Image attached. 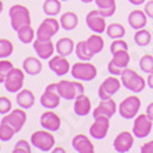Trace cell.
<instances>
[{
  "label": "cell",
  "instance_id": "cell-7",
  "mask_svg": "<svg viewBox=\"0 0 153 153\" xmlns=\"http://www.w3.org/2000/svg\"><path fill=\"white\" fill-rule=\"evenodd\" d=\"M139 109H141V100L137 95H130L120 102L119 105V114L123 119H135L138 114Z\"/></svg>",
  "mask_w": 153,
  "mask_h": 153
},
{
  "label": "cell",
  "instance_id": "cell-32",
  "mask_svg": "<svg viewBox=\"0 0 153 153\" xmlns=\"http://www.w3.org/2000/svg\"><path fill=\"white\" fill-rule=\"evenodd\" d=\"M61 0H44L43 3V11L47 17H55L61 13Z\"/></svg>",
  "mask_w": 153,
  "mask_h": 153
},
{
  "label": "cell",
  "instance_id": "cell-31",
  "mask_svg": "<svg viewBox=\"0 0 153 153\" xmlns=\"http://www.w3.org/2000/svg\"><path fill=\"white\" fill-rule=\"evenodd\" d=\"M88 47L91 48V51L95 54H100L101 51L103 50V47H105V42H103V37L100 35V33H94L88 37V39H85Z\"/></svg>",
  "mask_w": 153,
  "mask_h": 153
},
{
  "label": "cell",
  "instance_id": "cell-40",
  "mask_svg": "<svg viewBox=\"0 0 153 153\" xmlns=\"http://www.w3.org/2000/svg\"><path fill=\"white\" fill-rule=\"evenodd\" d=\"M13 111V102L7 97H0V114H7Z\"/></svg>",
  "mask_w": 153,
  "mask_h": 153
},
{
  "label": "cell",
  "instance_id": "cell-47",
  "mask_svg": "<svg viewBox=\"0 0 153 153\" xmlns=\"http://www.w3.org/2000/svg\"><path fill=\"white\" fill-rule=\"evenodd\" d=\"M53 152H62V153H65V152H66V150H65L64 148H54V149H53Z\"/></svg>",
  "mask_w": 153,
  "mask_h": 153
},
{
  "label": "cell",
  "instance_id": "cell-29",
  "mask_svg": "<svg viewBox=\"0 0 153 153\" xmlns=\"http://www.w3.org/2000/svg\"><path fill=\"white\" fill-rule=\"evenodd\" d=\"M75 53H76V57L80 61H91L94 57V53L91 51V48L88 47V44H87L85 40H80V42L76 44Z\"/></svg>",
  "mask_w": 153,
  "mask_h": 153
},
{
  "label": "cell",
  "instance_id": "cell-30",
  "mask_svg": "<svg viewBox=\"0 0 153 153\" xmlns=\"http://www.w3.org/2000/svg\"><path fill=\"white\" fill-rule=\"evenodd\" d=\"M17 37H18V40L21 43H24V44L33 43L35 42V37H36V30L32 28V25H25L17 30Z\"/></svg>",
  "mask_w": 153,
  "mask_h": 153
},
{
  "label": "cell",
  "instance_id": "cell-15",
  "mask_svg": "<svg viewBox=\"0 0 153 153\" xmlns=\"http://www.w3.org/2000/svg\"><path fill=\"white\" fill-rule=\"evenodd\" d=\"M111 119L109 117H95L94 119V123L90 127V135L93 137L94 139H103L108 135V131H109V127H111V123H109Z\"/></svg>",
  "mask_w": 153,
  "mask_h": 153
},
{
  "label": "cell",
  "instance_id": "cell-19",
  "mask_svg": "<svg viewBox=\"0 0 153 153\" xmlns=\"http://www.w3.org/2000/svg\"><path fill=\"white\" fill-rule=\"evenodd\" d=\"M134 145V134L130 131H121L113 141V148L119 153H126Z\"/></svg>",
  "mask_w": 153,
  "mask_h": 153
},
{
  "label": "cell",
  "instance_id": "cell-8",
  "mask_svg": "<svg viewBox=\"0 0 153 153\" xmlns=\"http://www.w3.org/2000/svg\"><path fill=\"white\" fill-rule=\"evenodd\" d=\"M59 29H61L59 21H57L54 17H47L46 19H43L42 24L37 28V30H36V39L51 40L53 36L57 35Z\"/></svg>",
  "mask_w": 153,
  "mask_h": 153
},
{
  "label": "cell",
  "instance_id": "cell-11",
  "mask_svg": "<svg viewBox=\"0 0 153 153\" xmlns=\"http://www.w3.org/2000/svg\"><path fill=\"white\" fill-rule=\"evenodd\" d=\"M61 95L57 90V83H51L46 87L44 93L40 97V103H42L43 108L46 109H55V108L59 106L61 102Z\"/></svg>",
  "mask_w": 153,
  "mask_h": 153
},
{
  "label": "cell",
  "instance_id": "cell-24",
  "mask_svg": "<svg viewBox=\"0 0 153 153\" xmlns=\"http://www.w3.org/2000/svg\"><path fill=\"white\" fill-rule=\"evenodd\" d=\"M22 69L25 71L26 75L29 76H36L39 75L43 69L42 59L39 57H28L22 62Z\"/></svg>",
  "mask_w": 153,
  "mask_h": 153
},
{
  "label": "cell",
  "instance_id": "cell-1",
  "mask_svg": "<svg viewBox=\"0 0 153 153\" xmlns=\"http://www.w3.org/2000/svg\"><path fill=\"white\" fill-rule=\"evenodd\" d=\"M120 80L121 84L124 85V88H127L128 91H132V93H142L146 87V80L142 76L137 73L134 69L126 68L123 71V73L120 75Z\"/></svg>",
  "mask_w": 153,
  "mask_h": 153
},
{
  "label": "cell",
  "instance_id": "cell-14",
  "mask_svg": "<svg viewBox=\"0 0 153 153\" xmlns=\"http://www.w3.org/2000/svg\"><path fill=\"white\" fill-rule=\"evenodd\" d=\"M26 119H28V114H26L25 109L19 106L18 109H13L10 113L4 114V117L1 120L8 123L15 130V132H19L24 127V124L26 123Z\"/></svg>",
  "mask_w": 153,
  "mask_h": 153
},
{
  "label": "cell",
  "instance_id": "cell-43",
  "mask_svg": "<svg viewBox=\"0 0 153 153\" xmlns=\"http://www.w3.org/2000/svg\"><path fill=\"white\" fill-rule=\"evenodd\" d=\"M141 153H153V139L141 146Z\"/></svg>",
  "mask_w": 153,
  "mask_h": 153
},
{
  "label": "cell",
  "instance_id": "cell-48",
  "mask_svg": "<svg viewBox=\"0 0 153 153\" xmlns=\"http://www.w3.org/2000/svg\"><path fill=\"white\" fill-rule=\"evenodd\" d=\"M4 8V4H3V0H0V14H1V11Z\"/></svg>",
  "mask_w": 153,
  "mask_h": 153
},
{
  "label": "cell",
  "instance_id": "cell-38",
  "mask_svg": "<svg viewBox=\"0 0 153 153\" xmlns=\"http://www.w3.org/2000/svg\"><path fill=\"white\" fill-rule=\"evenodd\" d=\"M13 68H14V65H13L11 61L6 59V58L0 59V83H4L7 75L10 73V71Z\"/></svg>",
  "mask_w": 153,
  "mask_h": 153
},
{
  "label": "cell",
  "instance_id": "cell-10",
  "mask_svg": "<svg viewBox=\"0 0 153 153\" xmlns=\"http://www.w3.org/2000/svg\"><path fill=\"white\" fill-rule=\"evenodd\" d=\"M153 120L149 119L146 113H141L135 116L134 124H132V134L137 138H146L152 132Z\"/></svg>",
  "mask_w": 153,
  "mask_h": 153
},
{
  "label": "cell",
  "instance_id": "cell-35",
  "mask_svg": "<svg viewBox=\"0 0 153 153\" xmlns=\"http://www.w3.org/2000/svg\"><path fill=\"white\" fill-rule=\"evenodd\" d=\"M14 51V44L8 39H0V59L8 58Z\"/></svg>",
  "mask_w": 153,
  "mask_h": 153
},
{
  "label": "cell",
  "instance_id": "cell-26",
  "mask_svg": "<svg viewBox=\"0 0 153 153\" xmlns=\"http://www.w3.org/2000/svg\"><path fill=\"white\" fill-rule=\"evenodd\" d=\"M59 24H61V28L64 29V30L71 32V30H73V29L77 28L79 17H77L76 13H73V11H66V13H64V14L61 15Z\"/></svg>",
  "mask_w": 153,
  "mask_h": 153
},
{
  "label": "cell",
  "instance_id": "cell-5",
  "mask_svg": "<svg viewBox=\"0 0 153 153\" xmlns=\"http://www.w3.org/2000/svg\"><path fill=\"white\" fill-rule=\"evenodd\" d=\"M30 143L40 152H50L54 149L55 138H54L53 132L44 128V130H37L33 132L30 135Z\"/></svg>",
  "mask_w": 153,
  "mask_h": 153
},
{
  "label": "cell",
  "instance_id": "cell-20",
  "mask_svg": "<svg viewBox=\"0 0 153 153\" xmlns=\"http://www.w3.org/2000/svg\"><path fill=\"white\" fill-rule=\"evenodd\" d=\"M40 124L43 128H46L51 132L58 131L61 128V117L55 112H53V109H48L40 116Z\"/></svg>",
  "mask_w": 153,
  "mask_h": 153
},
{
  "label": "cell",
  "instance_id": "cell-39",
  "mask_svg": "<svg viewBox=\"0 0 153 153\" xmlns=\"http://www.w3.org/2000/svg\"><path fill=\"white\" fill-rule=\"evenodd\" d=\"M32 143H29L26 139H19L15 143V148L13 149V153H30L32 152Z\"/></svg>",
  "mask_w": 153,
  "mask_h": 153
},
{
  "label": "cell",
  "instance_id": "cell-28",
  "mask_svg": "<svg viewBox=\"0 0 153 153\" xmlns=\"http://www.w3.org/2000/svg\"><path fill=\"white\" fill-rule=\"evenodd\" d=\"M94 1L103 17L109 18L116 13V0H94Z\"/></svg>",
  "mask_w": 153,
  "mask_h": 153
},
{
  "label": "cell",
  "instance_id": "cell-50",
  "mask_svg": "<svg viewBox=\"0 0 153 153\" xmlns=\"http://www.w3.org/2000/svg\"><path fill=\"white\" fill-rule=\"evenodd\" d=\"M61 1H69V0H61Z\"/></svg>",
  "mask_w": 153,
  "mask_h": 153
},
{
  "label": "cell",
  "instance_id": "cell-45",
  "mask_svg": "<svg viewBox=\"0 0 153 153\" xmlns=\"http://www.w3.org/2000/svg\"><path fill=\"white\" fill-rule=\"evenodd\" d=\"M146 85L149 88L153 90V72L152 73H148V79H146Z\"/></svg>",
  "mask_w": 153,
  "mask_h": 153
},
{
  "label": "cell",
  "instance_id": "cell-22",
  "mask_svg": "<svg viewBox=\"0 0 153 153\" xmlns=\"http://www.w3.org/2000/svg\"><path fill=\"white\" fill-rule=\"evenodd\" d=\"M73 111L80 117L87 116L91 112V100H90V97H87L85 94L79 95L75 100V103H73Z\"/></svg>",
  "mask_w": 153,
  "mask_h": 153
},
{
  "label": "cell",
  "instance_id": "cell-3",
  "mask_svg": "<svg viewBox=\"0 0 153 153\" xmlns=\"http://www.w3.org/2000/svg\"><path fill=\"white\" fill-rule=\"evenodd\" d=\"M71 73L75 80H80V82H91L97 77L98 71L94 64H91L90 61H79L76 64L72 65Z\"/></svg>",
  "mask_w": 153,
  "mask_h": 153
},
{
  "label": "cell",
  "instance_id": "cell-16",
  "mask_svg": "<svg viewBox=\"0 0 153 153\" xmlns=\"http://www.w3.org/2000/svg\"><path fill=\"white\" fill-rule=\"evenodd\" d=\"M48 68L55 73L57 76H65L66 73L71 72V64H69V61L66 59V57L64 55H53V57L48 59Z\"/></svg>",
  "mask_w": 153,
  "mask_h": 153
},
{
  "label": "cell",
  "instance_id": "cell-49",
  "mask_svg": "<svg viewBox=\"0 0 153 153\" xmlns=\"http://www.w3.org/2000/svg\"><path fill=\"white\" fill-rule=\"evenodd\" d=\"M80 1H83V3H93L94 0H80Z\"/></svg>",
  "mask_w": 153,
  "mask_h": 153
},
{
  "label": "cell",
  "instance_id": "cell-27",
  "mask_svg": "<svg viewBox=\"0 0 153 153\" xmlns=\"http://www.w3.org/2000/svg\"><path fill=\"white\" fill-rule=\"evenodd\" d=\"M75 42L71 39V37H61L57 43H55V51H57L59 55H64V57H68L71 55L73 51H75Z\"/></svg>",
  "mask_w": 153,
  "mask_h": 153
},
{
  "label": "cell",
  "instance_id": "cell-4",
  "mask_svg": "<svg viewBox=\"0 0 153 153\" xmlns=\"http://www.w3.org/2000/svg\"><path fill=\"white\" fill-rule=\"evenodd\" d=\"M57 90L61 98L66 101H75L79 95L84 94V85L80 80L72 82V80H61L57 83Z\"/></svg>",
  "mask_w": 153,
  "mask_h": 153
},
{
  "label": "cell",
  "instance_id": "cell-13",
  "mask_svg": "<svg viewBox=\"0 0 153 153\" xmlns=\"http://www.w3.org/2000/svg\"><path fill=\"white\" fill-rule=\"evenodd\" d=\"M85 24L88 26L90 30H93L94 33H102L106 32V17H103L100 13V10H93L85 15Z\"/></svg>",
  "mask_w": 153,
  "mask_h": 153
},
{
  "label": "cell",
  "instance_id": "cell-51",
  "mask_svg": "<svg viewBox=\"0 0 153 153\" xmlns=\"http://www.w3.org/2000/svg\"><path fill=\"white\" fill-rule=\"evenodd\" d=\"M152 53H153V48H152Z\"/></svg>",
  "mask_w": 153,
  "mask_h": 153
},
{
  "label": "cell",
  "instance_id": "cell-34",
  "mask_svg": "<svg viewBox=\"0 0 153 153\" xmlns=\"http://www.w3.org/2000/svg\"><path fill=\"white\" fill-rule=\"evenodd\" d=\"M134 42H135L137 46L139 47H146L149 46L150 42H152V36H150V32L148 29L142 28V29H138L134 35Z\"/></svg>",
  "mask_w": 153,
  "mask_h": 153
},
{
  "label": "cell",
  "instance_id": "cell-44",
  "mask_svg": "<svg viewBox=\"0 0 153 153\" xmlns=\"http://www.w3.org/2000/svg\"><path fill=\"white\" fill-rule=\"evenodd\" d=\"M148 116H149V119H152L153 120V102H150L148 106H146V112H145Z\"/></svg>",
  "mask_w": 153,
  "mask_h": 153
},
{
  "label": "cell",
  "instance_id": "cell-9",
  "mask_svg": "<svg viewBox=\"0 0 153 153\" xmlns=\"http://www.w3.org/2000/svg\"><path fill=\"white\" fill-rule=\"evenodd\" d=\"M24 83H25V71L19 68H13L3 84L8 93H18L22 90Z\"/></svg>",
  "mask_w": 153,
  "mask_h": 153
},
{
  "label": "cell",
  "instance_id": "cell-23",
  "mask_svg": "<svg viewBox=\"0 0 153 153\" xmlns=\"http://www.w3.org/2000/svg\"><path fill=\"white\" fill-rule=\"evenodd\" d=\"M146 22H148V15H146L145 11L142 10H132L130 14H128V25L131 26L132 29H142L146 26Z\"/></svg>",
  "mask_w": 153,
  "mask_h": 153
},
{
  "label": "cell",
  "instance_id": "cell-2",
  "mask_svg": "<svg viewBox=\"0 0 153 153\" xmlns=\"http://www.w3.org/2000/svg\"><path fill=\"white\" fill-rule=\"evenodd\" d=\"M8 15H10V25L15 32H17L19 28H22V26L30 25V24H32L30 11H29L28 7L22 6V4H14V6H11L10 11H8Z\"/></svg>",
  "mask_w": 153,
  "mask_h": 153
},
{
  "label": "cell",
  "instance_id": "cell-12",
  "mask_svg": "<svg viewBox=\"0 0 153 153\" xmlns=\"http://www.w3.org/2000/svg\"><path fill=\"white\" fill-rule=\"evenodd\" d=\"M121 80H119L114 75L109 76L101 83L100 88H98V97L100 100H108V98H112L114 94L117 93L121 87Z\"/></svg>",
  "mask_w": 153,
  "mask_h": 153
},
{
  "label": "cell",
  "instance_id": "cell-46",
  "mask_svg": "<svg viewBox=\"0 0 153 153\" xmlns=\"http://www.w3.org/2000/svg\"><path fill=\"white\" fill-rule=\"evenodd\" d=\"M131 4H134V6H141V4L145 3V0H128Z\"/></svg>",
  "mask_w": 153,
  "mask_h": 153
},
{
  "label": "cell",
  "instance_id": "cell-37",
  "mask_svg": "<svg viewBox=\"0 0 153 153\" xmlns=\"http://www.w3.org/2000/svg\"><path fill=\"white\" fill-rule=\"evenodd\" d=\"M139 68L145 73H152L153 72V54H145L139 59Z\"/></svg>",
  "mask_w": 153,
  "mask_h": 153
},
{
  "label": "cell",
  "instance_id": "cell-18",
  "mask_svg": "<svg viewBox=\"0 0 153 153\" xmlns=\"http://www.w3.org/2000/svg\"><path fill=\"white\" fill-rule=\"evenodd\" d=\"M117 109H119L117 103L114 102L112 98H108V100H101L100 105L94 109L93 116H94V119H95V117H101V116L111 119L112 116L117 112Z\"/></svg>",
  "mask_w": 153,
  "mask_h": 153
},
{
  "label": "cell",
  "instance_id": "cell-33",
  "mask_svg": "<svg viewBox=\"0 0 153 153\" xmlns=\"http://www.w3.org/2000/svg\"><path fill=\"white\" fill-rule=\"evenodd\" d=\"M108 37H111V39L116 40V39H123L126 35V28L121 24H117V22H114V24H111V25L106 26V32Z\"/></svg>",
  "mask_w": 153,
  "mask_h": 153
},
{
  "label": "cell",
  "instance_id": "cell-25",
  "mask_svg": "<svg viewBox=\"0 0 153 153\" xmlns=\"http://www.w3.org/2000/svg\"><path fill=\"white\" fill-rule=\"evenodd\" d=\"M17 101L18 106L24 108V109H30V108L35 105V101H36V97L33 94V91L28 88H22L21 91H18L17 93Z\"/></svg>",
  "mask_w": 153,
  "mask_h": 153
},
{
  "label": "cell",
  "instance_id": "cell-36",
  "mask_svg": "<svg viewBox=\"0 0 153 153\" xmlns=\"http://www.w3.org/2000/svg\"><path fill=\"white\" fill-rule=\"evenodd\" d=\"M15 134V130L13 127H11L8 123H6V121L1 120V123H0V141H10L13 137H14Z\"/></svg>",
  "mask_w": 153,
  "mask_h": 153
},
{
  "label": "cell",
  "instance_id": "cell-42",
  "mask_svg": "<svg viewBox=\"0 0 153 153\" xmlns=\"http://www.w3.org/2000/svg\"><path fill=\"white\" fill-rule=\"evenodd\" d=\"M143 11L146 13V15H148V17L153 19V0H149V1H146Z\"/></svg>",
  "mask_w": 153,
  "mask_h": 153
},
{
  "label": "cell",
  "instance_id": "cell-17",
  "mask_svg": "<svg viewBox=\"0 0 153 153\" xmlns=\"http://www.w3.org/2000/svg\"><path fill=\"white\" fill-rule=\"evenodd\" d=\"M33 48L40 59H50L55 53V44L53 43V40L36 39L33 42Z\"/></svg>",
  "mask_w": 153,
  "mask_h": 153
},
{
  "label": "cell",
  "instance_id": "cell-21",
  "mask_svg": "<svg viewBox=\"0 0 153 153\" xmlns=\"http://www.w3.org/2000/svg\"><path fill=\"white\" fill-rule=\"evenodd\" d=\"M72 148L77 153H94L95 148L94 143L91 142V139L84 134H77L75 138L72 139Z\"/></svg>",
  "mask_w": 153,
  "mask_h": 153
},
{
  "label": "cell",
  "instance_id": "cell-41",
  "mask_svg": "<svg viewBox=\"0 0 153 153\" xmlns=\"http://www.w3.org/2000/svg\"><path fill=\"white\" fill-rule=\"evenodd\" d=\"M120 50H128V44L126 40L123 39H116L112 42L111 44V54H114L116 51H120Z\"/></svg>",
  "mask_w": 153,
  "mask_h": 153
},
{
  "label": "cell",
  "instance_id": "cell-6",
  "mask_svg": "<svg viewBox=\"0 0 153 153\" xmlns=\"http://www.w3.org/2000/svg\"><path fill=\"white\" fill-rule=\"evenodd\" d=\"M112 59L108 64V71L111 75L114 76H120L123 73L126 68H128L130 64V53L128 50H120L116 51L114 54H112Z\"/></svg>",
  "mask_w": 153,
  "mask_h": 153
}]
</instances>
